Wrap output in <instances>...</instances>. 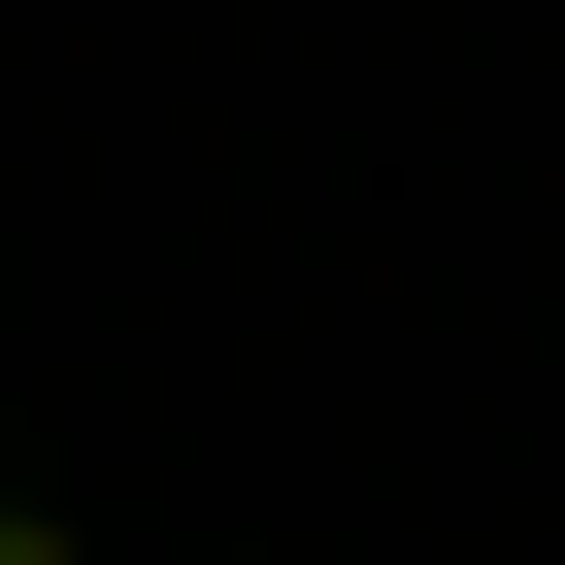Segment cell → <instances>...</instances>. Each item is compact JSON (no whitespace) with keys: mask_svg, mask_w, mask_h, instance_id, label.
I'll return each instance as SVG.
<instances>
[{"mask_svg":"<svg viewBox=\"0 0 565 565\" xmlns=\"http://www.w3.org/2000/svg\"><path fill=\"white\" fill-rule=\"evenodd\" d=\"M0 565H100V532H67V499H0Z\"/></svg>","mask_w":565,"mask_h":565,"instance_id":"6da1fadb","label":"cell"}]
</instances>
